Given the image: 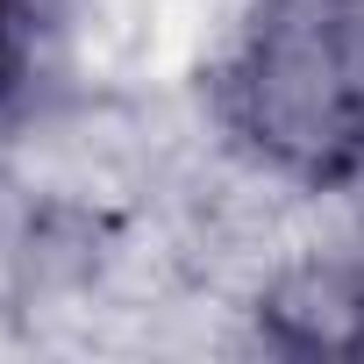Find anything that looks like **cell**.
<instances>
[{"label": "cell", "mask_w": 364, "mask_h": 364, "mask_svg": "<svg viewBox=\"0 0 364 364\" xmlns=\"http://www.w3.org/2000/svg\"><path fill=\"white\" fill-rule=\"evenodd\" d=\"M272 328L293 350H357L364 343V293L343 272H300L272 293Z\"/></svg>", "instance_id": "7a4b0ae2"}, {"label": "cell", "mask_w": 364, "mask_h": 364, "mask_svg": "<svg viewBox=\"0 0 364 364\" xmlns=\"http://www.w3.org/2000/svg\"><path fill=\"white\" fill-rule=\"evenodd\" d=\"M29 72V8L22 0H0V100H8Z\"/></svg>", "instance_id": "3957f363"}, {"label": "cell", "mask_w": 364, "mask_h": 364, "mask_svg": "<svg viewBox=\"0 0 364 364\" xmlns=\"http://www.w3.org/2000/svg\"><path fill=\"white\" fill-rule=\"evenodd\" d=\"M229 122L286 178L364 164V0H257L229 65Z\"/></svg>", "instance_id": "6da1fadb"}]
</instances>
